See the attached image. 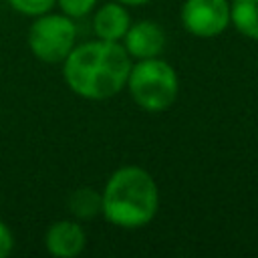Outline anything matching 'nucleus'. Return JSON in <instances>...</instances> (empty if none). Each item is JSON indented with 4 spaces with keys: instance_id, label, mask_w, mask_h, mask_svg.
I'll return each mask as SVG.
<instances>
[{
    "instance_id": "nucleus-11",
    "label": "nucleus",
    "mask_w": 258,
    "mask_h": 258,
    "mask_svg": "<svg viewBox=\"0 0 258 258\" xmlns=\"http://www.w3.org/2000/svg\"><path fill=\"white\" fill-rule=\"evenodd\" d=\"M10 6L24 14V16H40L50 12V8L56 4V0H8Z\"/></svg>"
},
{
    "instance_id": "nucleus-7",
    "label": "nucleus",
    "mask_w": 258,
    "mask_h": 258,
    "mask_svg": "<svg viewBox=\"0 0 258 258\" xmlns=\"http://www.w3.org/2000/svg\"><path fill=\"white\" fill-rule=\"evenodd\" d=\"M87 234L73 220H58L50 224L44 236V246L48 254L56 258H75L85 250Z\"/></svg>"
},
{
    "instance_id": "nucleus-3",
    "label": "nucleus",
    "mask_w": 258,
    "mask_h": 258,
    "mask_svg": "<svg viewBox=\"0 0 258 258\" xmlns=\"http://www.w3.org/2000/svg\"><path fill=\"white\" fill-rule=\"evenodd\" d=\"M127 89L137 107L149 113H161L175 103L179 81L169 62L153 56L141 58L137 60V64H131Z\"/></svg>"
},
{
    "instance_id": "nucleus-2",
    "label": "nucleus",
    "mask_w": 258,
    "mask_h": 258,
    "mask_svg": "<svg viewBox=\"0 0 258 258\" xmlns=\"http://www.w3.org/2000/svg\"><path fill=\"white\" fill-rule=\"evenodd\" d=\"M101 214L115 226L135 230L147 226L159 208L153 175L137 165H123L111 173L101 191Z\"/></svg>"
},
{
    "instance_id": "nucleus-5",
    "label": "nucleus",
    "mask_w": 258,
    "mask_h": 258,
    "mask_svg": "<svg viewBox=\"0 0 258 258\" xmlns=\"http://www.w3.org/2000/svg\"><path fill=\"white\" fill-rule=\"evenodd\" d=\"M181 24L198 38H214L230 26V2L185 0L181 6Z\"/></svg>"
},
{
    "instance_id": "nucleus-9",
    "label": "nucleus",
    "mask_w": 258,
    "mask_h": 258,
    "mask_svg": "<svg viewBox=\"0 0 258 258\" xmlns=\"http://www.w3.org/2000/svg\"><path fill=\"white\" fill-rule=\"evenodd\" d=\"M230 22L246 38L258 40V0H232Z\"/></svg>"
},
{
    "instance_id": "nucleus-13",
    "label": "nucleus",
    "mask_w": 258,
    "mask_h": 258,
    "mask_svg": "<svg viewBox=\"0 0 258 258\" xmlns=\"http://www.w3.org/2000/svg\"><path fill=\"white\" fill-rule=\"evenodd\" d=\"M14 248V236L10 232V228L0 220V258L8 256Z\"/></svg>"
},
{
    "instance_id": "nucleus-12",
    "label": "nucleus",
    "mask_w": 258,
    "mask_h": 258,
    "mask_svg": "<svg viewBox=\"0 0 258 258\" xmlns=\"http://www.w3.org/2000/svg\"><path fill=\"white\" fill-rule=\"evenodd\" d=\"M56 4L60 6L62 14L71 18H83L95 8L97 0H56Z\"/></svg>"
},
{
    "instance_id": "nucleus-4",
    "label": "nucleus",
    "mask_w": 258,
    "mask_h": 258,
    "mask_svg": "<svg viewBox=\"0 0 258 258\" xmlns=\"http://www.w3.org/2000/svg\"><path fill=\"white\" fill-rule=\"evenodd\" d=\"M77 44V26L67 14H40L28 28V46L32 54L48 64L62 62Z\"/></svg>"
},
{
    "instance_id": "nucleus-14",
    "label": "nucleus",
    "mask_w": 258,
    "mask_h": 258,
    "mask_svg": "<svg viewBox=\"0 0 258 258\" xmlns=\"http://www.w3.org/2000/svg\"><path fill=\"white\" fill-rule=\"evenodd\" d=\"M117 2H121L125 6H143V4H147L151 0H117Z\"/></svg>"
},
{
    "instance_id": "nucleus-1",
    "label": "nucleus",
    "mask_w": 258,
    "mask_h": 258,
    "mask_svg": "<svg viewBox=\"0 0 258 258\" xmlns=\"http://www.w3.org/2000/svg\"><path fill=\"white\" fill-rule=\"evenodd\" d=\"M131 56L121 42L91 40L75 44L62 60V77L67 87L89 101H105L127 87Z\"/></svg>"
},
{
    "instance_id": "nucleus-10",
    "label": "nucleus",
    "mask_w": 258,
    "mask_h": 258,
    "mask_svg": "<svg viewBox=\"0 0 258 258\" xmlns=\"http://www.w3.org/2000/svg\"><path fill=\"white\" fill-rule=\"evenodd\" d=\"M101 194L93 187H79L69 198V210L73 212V216L81 220H89L101 214Z\"/></svg>"
},
{
    "instance_id": "nucleus-6",
    "label": "nucleus",
    "mask_w": 258,
    "mask_h": 258,
    "mask_svg": "<svg viewBox=\"0 0 258 258\" xmlns=\"http://www.w3.org/2000/svg\"><path fill=\"white\" fill-rule=\"evenodd\" d=\"M123 46L131 58H153L165 48V30L151 20H139L129 26L123 36Z\"/></svg>"
},
{
    "instance_id": "nucleus-8",
    "label": "nucleus",
    "mask_w": 258,
    "mask_h": 258,
    "mask_svg": "<svg viewBox=\"0 0 258 258\" xmlns=\"http://www.w3.org/2000/svg\"><path fill=\"white\" fill-rule=\"evenodd\" d=\"M129 26H131L129 12H127L125 4H121L117 0L107 2L93 16V32L97 34V38H103V40L121 42L125 32L129 30Z\"/></svg>"
}]
</instances>
